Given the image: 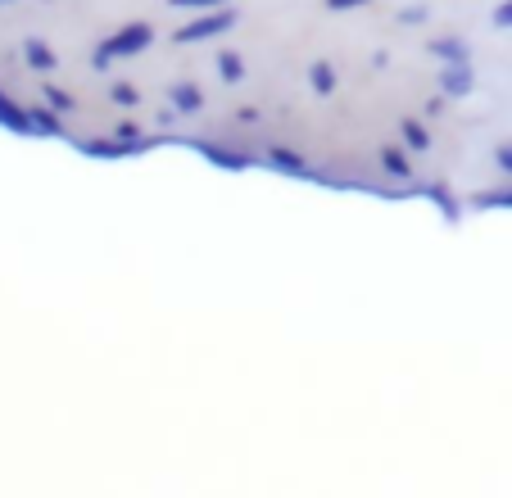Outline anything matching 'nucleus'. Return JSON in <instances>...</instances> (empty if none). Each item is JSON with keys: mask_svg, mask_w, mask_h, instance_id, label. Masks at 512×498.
<instances>
[{"mask_svg": "<svg viewBox=\"0 0 512 498\" xmlns=\"http://www.w3.org/2000/svg\"><path fill=\"white\" fill-rule=\"evenodd\" d=\"M150 41H155V28H150V23H127V28H118L114 37L100 41L96 55H91V68L105 73L114 59H132V55H141V50H150Z\"/></svg>", "mask_w": 512, "mask_h": 498, "instance_id": "1", "label": "nucleus"}, {"mask_svg": "<svg viewBox=\"0 0 512 498\" xmlns=\"http://www.w3.org/2000/svg\"><path fill=\"white\" fill-rule=\"evenodd\" d=\"M227 28H236V14L227 10V5H218V10H204L200 19L182 23V28L173 32V41L177 46H195V41H209V37H218V32H227Z\"/></svg>", "mask_w": 512, "mask_h": 498, "instance_id": "2", "label": "nucleus"}, {"mask_svg": "<svg viewBox=\"0 0 512 498\" xmlns=\"http://www.w3.org/2000/svg\"><path fill=\"white\" fill-rule=\"evenodd\" d=\"M472 87H476L472 59H467V64H445V68H440V91H445L449 100H458V96H472Z\"/></svg>", "mask_w": 512, "mask_h": 498, "instance_id": "3", "label": "nucleus"}, {"mask_svg": "<svg viewBox=\"0 0 512 498\" xmlns=\"http://www.w3.org/2000/svg\"><path fill=\"white\" fill-rule=\"evenodd\" d=\"M195 150L204 154V159L213 163V168H227V173H245L250 168V154H236V150H223V145H195Z\"/></svg>", "mask_w": 512, "mask_h": 498, "instance_id": "4", "label": "nucleus"}, {"mask_svg": "<svg viewBox=\"0 0 512 498\" xmlns=\"http://www.w3.org/2000/svg\"><path fill=\"white\" fill-rule=\"evenodd\" d=\"M0 127H5V132H14V136H28L32 132V114L14 105L5 91H0Z\"/></svg>", "mask_w": 512, "mask_h": 498, "instance_id": "5", "label": "nucleus"}, {"mask_svg": "<svg viewBox=\"0 0 512 498\" xmlns=\"http://www.w3.org/2000/svg\"><path fill=\"white\" fill-rule=\"evenodd\" d=\"M23 59H28V68H37V73H50V68L59 64V59H55V50H50L46 41H37V37H28V41H23Z\"/></svg>", "mask_w": 512, "mask_h": 498, "instance_id": "6", "label": "nucleus"}, {"mask_svg": "<svg viewBox=\"0 0 512 498\" xmlns=\"http://www.w3.org/2000/svg\"><path fill=\"white\" fill-rule=\"evenodd\" d=\"M431 55L445 59V64H467V59H472V50H467L458 37H435L431 41Z\"/></svg>", "mask_w": 512, "mask_h": 498, "instance_id": "7", "label": "nucleus"}, {"mask_svg": "<svg viewBox=\"0 0 512 498\" xmlns=\"http://www.w3.org/2000/svg\"><path fill=\"white\" fill-rule=\"evenodd\" d=\"M168 100H173V114H195V109L204 105L200 87H191V82H177V87L168 91Z\"/></svg>", "mask_w": 512, "mask_h": 498, "instance_id": "8", "label": "nucleus"}, {"mask_svg": "<svg viewBox=\"0 0 512 498\" xmlns=\"http://www.w3.org/2000/svg\"><path fill=\"white\" fill-rule=\"evenodd\" d=\"M381 168H386V177H395V182L413 177V163H408V154L399 150V145H386V150H381Z\"/></svg>", "mask_w": 512, "mask_h": 498, "instance_id": "9", "label": "nucleus"}, {"mask_svg": "<svg viewBox=\"0 0 512 498\" xmlns=\"http://www.w3.org/2000/svg\"><path fill=\"white\" fill-rule=\"evenodd\" d=\"M309 87H313V96H331V91H336V68H331L327 59L309 64Z\"/></svg>", "mask_w": 512, "mask_h": 498, "instance_id": "10", "label": "nucleus"}, {"mask_svg": "<svg viewBox=\"0 0 512 498\" xmlns=\"http://www.w3.org/2000/svg\"><path fill=\"white\" fill-rule=\"evenodd\" d=\"M268 163H272V168H277V173H295V177H304V173H309V163H304L300 154L281 150V145H272V150H268Z\"/></svg>", "mask_w": 512, "mask_h": 498, "instance_id": "11", "label": "nucleus"}, {"mask_svg": "<svg viewBox=\"0 0 512 498\" xmlns=\"http://www.w3.org/2000/svg\"><path fill=\"white\" fill-rule=\"evenodd\" d=\"M399 136H404L408 150H431V132H426L417 118H404V123H399Z\"/></svg>", "mask_w": 512, "mask_h": 498, "instance_id": "12", "label": "nucleus"}, {"mask_svg": "<svg viewBox=\"0 0 512 498\" xmlns=\"http://www.w3.org/2000/svg\"><path fill=\"white\" fill-rule=\"evenodd\" d=\"M32 114V132H41V136H64V123H59V114L55 109H28Z\"/></svg>", "mask_w": 512, "mask_h": 498, "instance_id": "13", "label": "nucleus"}, {"mask_svg": "<svg viewBox=\"0 0 512 498\" xmlns=\"http://www.w3.org/2000/svg\"><path fill=\"white\" fill-rule=\"evenodd\" d=\"M82 154H91V159H123V154H132L123 141H82Z\"/></svg>", "mask_w": 512, "mask_h": 498, "instance_id": "14", "label": "nucleus"}, {"mask_svg": "<svg viewBox=\"0 0 512 498\" xmlns=\"http://www.w3.org/2000/svg\"><path fill=\"white\" fill-rule=\"evenodd\" d=\"M426 200L431 204H440V213H445L449 222H458V213H463V204L449 195V186H426Z\"/></svg>", "mask_w": 512, "mask_h": 498, "instance_id": "15", "label": "nucleus"}, {"mask_svg": "<svg viewBox=\"0 0 512 498\" xmlns=\"http://www.w3.org/2000/svg\"><path fill=\"white\" fill-rule=\"evenodd\" d=\"M218 77H223V82H241V77H245V59L236 55V50H223V55H218Z\"/></svg>", "mask_w": 512, "mask_h": 498, "instance_id": "16", "label": "nucleus"}, {"mask_svg": "<svg viewBox=\"0 0 512 498\" xmlns=\"http://www.w3.org/2000/svg\"><path fill=\"white\" fill-rule=\"evenodd\" d=\"M109 100H114V105H123V109L141 105V96H136V87H127V82H114V87H109Z\"/></svg>", "mask_w": 512, "mask_h": 498, "instance_id": "17", "label": "nucleus"}, {"mask_svg": "<svg viewBox=\"0 0 512 498\" xmlns=\"http://www.w3.org/2000/svg\"><path fill=\"white\" fill-rule=\"evenodd\" d=\"M41 100H46L55 114H68V109H73V96H68V91H59V87H46V91H41Z\"/></svg>", "mask_w": 512, "mask_h": 498, "instance_id": "18", "label": "nucleus"}, {"mask_svg": "<svg viewBox=\"0 0 512 498\" xmlns=\"http://www.w3.org/2000/svg\"><path fill=\"white\" fill-rule=\"evenodd\" d=\"M476 204H485V209H512V191H485V195H476Z\"/></svg>", "mask_w": 512, "mask_h": 498, "instance_id": "19", "label": "nucleus"}, {"mask_svg": "<svg viewBox=\"0 0 512 498\" xmlns=\"http://www.w3.org/2000/svg\"><path fill=\"white\" fill-rule=\"evenodd\" d=\"M114 136H118V141H123V145H127V150H132V154H136V150H145V145H150V141H141V132H136V127H132V123H123V127H118V132H114Z\"/></svg>", "mask_w": 512, "mask_h": 498, "instance_id": "20", "label": "nucleus"}, {"mask_svg": "<svg viewBox=\"0 0 512 498\" xmlns=\"http://www.w3.org/2000/svg\"><path fill=\"white\" fill-rule=\"evenodd\" d=\"M173 10H218V5H232V0H168Z\"/></svg>", "mask_w": 512, "mask_h": 498, "instance_id": "21", "label": "nucleus"}, {"mask_svg": "<svg viewBox=\"0 0 512 498\" xmlns=\"http://www.w3.org/2000/svg\"><path fill=\"white\" fill-rule=\"evenodd\" d=\"M494 28H503V32L512 28V0H503L499 10H494Z\"/></svg>", "mask_w": 512, "mask_h": 498, "instance_id": "22", "label": "nucleus"}, {"mask_svg": "<svg viewBox=\"0 0 512 498\" xmlns=\"http://www.w3.org/2000/svg\"><path fill=\"white\" fill-rule=\"evenodd\" d=\"M494 163H499L503 173H508V177H512V145H508V141H503V145H499V150H494Z\"/></svg>", "mask_w": 512, "mask_h": 498, "instance_id": "23", "label": "nucleus"}, {"mask_svg": "<svg viewBox=\"0 0 512 498\" xmlns=\"http://www.w3.org/2000/svg\"><path fill=\"white\" fill-rule=\"evenodd\" d=\"M399 23H426V5H408V10H399Z\"/></svg>", "mask_w": 512, "mask_h": 498, "instance_id": "24", "label": "nucleus"}, {"mask_svg": "<svg viewBox=\"0 0 512 498\" xmlns=\"http://www.w3.org/2000/svg\"><path fill=\"white\" fill-rule=\"evenodd\" d=\"M358 5H368V0H327V10L345 14V10H358Z\"/></svg>", "mask_w": 512, "mask_h": 498, "instance_id": "25", "label": "nucleus"}, {"mask_svg": "<svg viewBox=\"0 0 512 498\" xmlns=\"http://www.w3.org/2000/svg\"><path fill=\"white\" fill-rule=\"evenodd\" d=\"M0 5H10V0H0Z\"/></svg>", "mask_w": 512, "mask_h": 498, "instance_id": "26", "label": "nucleus"}]
</instances>
